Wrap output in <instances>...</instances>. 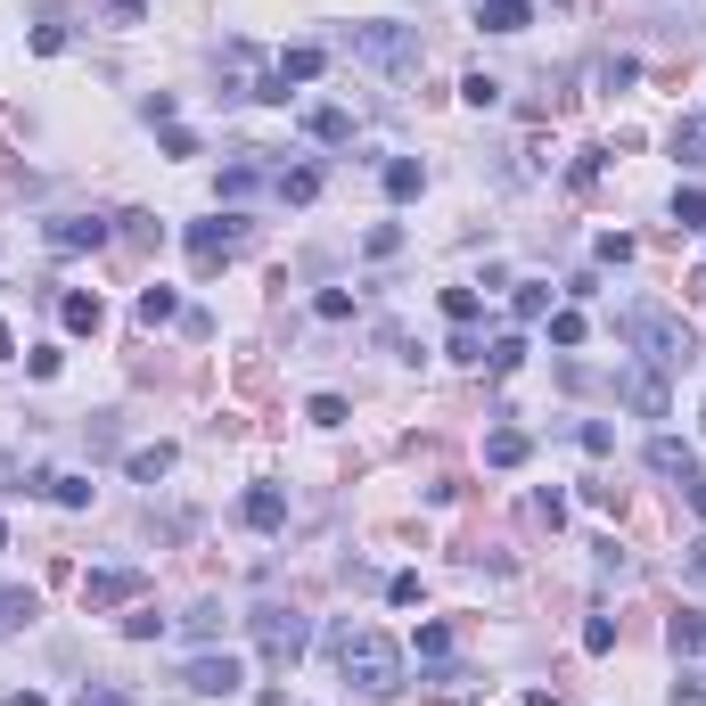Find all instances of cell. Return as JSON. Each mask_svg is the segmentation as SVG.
Listing matches in <instances>:
<instances>
[{
	"mask_svg": "<svg viewBox=\"0 0 706 706\" xmlns=\"http://www.w3.org/2000/svg\"><path fill=\"white\" fill-rule=\"evenodd\" d=\"M583 650H592V657L616 650V616H592V625H583Z\"/></svg>",
	"mask_w": 706,
	"mask_h": 706,
	"instance_id": "d6a6232c",
	"label": "cell"
},
{
	"mask_svg": "<svg viewBox=\"0 0 706 706\" xmlns=\"http://www.w3.org/2000/svg\"><path fill=\"white\" fill-rule=\"evenodd\" d=\"M477 25L484 34H526L534 25V0H477Z\"/></svg>",
	"mask_w": 706,
	"mask_h": 706,
	"instance_id": "5bb4252c",
	"label": "cell"
},
{
	"mask_svg": "<svg viewBox=\"0 0 706 706\" xmlns=\"http://www.w3.org/2000/svg\"><path fill=\"white\" fill-rule=\"evenodd\" d=\"M673 165H682V173L706 165V124H673Z\"/></svg>",
	"mask_w": 706,
	"mask_h": 706,
	"instance_id": "d6986e66",
	"label": "cell"
},
{
	"mask_svg": "<svg viewBox=\"0 0 706 706\" xmlns=\"http://www.w3.org/2000/svg\"><path fill=\"white\" fill-rule=\"evenodd\" d=\"M304 419H313V428H345L353 411H345V394H313V403H304Z\"/></svg>",
	"mask_w": 706,
	"mask_h": 706,
	"instance_id": "83f0119b",
	"label": "cell"
},
{
	"mask_svg": "<svg viewBox=\"0 0 706 706\" xmlns=\"http://www.w3.org/2000/svg\"><path fill=\"white\" fill-rule=\"evenodd\" d=\"M115 223H124V239H131V247H149V239H165V230H156V214H115Z\"/></svg>",
	"mask_w": 706,
	"mask_h": 706,
	"instance_id": "8d00e7d4",
	"label": "cell"
},
{
	"mask_svg": "<svg viewBox=\"0 0 706 706\" xmlns=\"http://www.w3.org/2000/svg\"><path fill=\"white\" fill-rule=\"evenodd\" d=\"M75 706H131V690H124V682H83Z\"/></svg>",
	"mask_w": 706,
	"mask_h": 706,
	"instance_id": "f546056e",
	"label": "cell"
},
{
	"mask_svg": "<svg viewBox=\"0 0 706 706\" xmlns=\"http://www.w3.org/2000/svg\"><path fill=\"white\" fill-rule=\"evenodd\" d=\"M682 493H690V509H698V526H706V477H690Z\"/></svg>",
	"mask_w": 706,
	"mask_h": 706,
	"instance_id": "ab89813d",
	"label": "cell"
},
{
	"mask_svg": "<svg viewBox=\"0 0 706 706\" xmlns=\"http://www.w3.org/2000/svg\"><path fill=\"white\" fill-rule=\"evenodd\" d=\"M223 625H230V608H223V600H198V608L181 616V632H189V641H223Z\"/></svg>",
	"mask_w": 706,
	"mask_h": 706,
	"instance_id": "ac0fdd59",
	"label": "cell"
},
{
	"mask_svg": "<svg viewBox=\"0 0 706 706\" xmlns=\"http://www.w3.org/2000/svg\"><path fill=\"white\" fill-rule=\"evenodd\" d=\"M625 394H632V411H650V419H666V387H657V378H625Z\"/></svg>",
	"mask_w": 706,
	"mask_h": 706,
	"instance_id": "f1b7e54d",
	"label": "cell"
},
{
	"mask_svg": "<svg viewBox=\"0 0 706 706\" xmlns=\"http://www.w3.org/2000/svg\"><path fill=\"white\" fill-rule=\"evenodd\" d=\"M353 58L378 75H419V25H394V17L353 25Z\"/></svg>",
	"mask_w": 706,
	"mask_h": 706,
	"instance_id": "3957f363",
	"label": "cell"
},
{
	"mask_svg": "<svg viewBox=\"0 0 706 706\" xmlns=\"http://www.w3.org/2000/svg\"><path fill=\"white\" fill-rule=\"evenodd\" d=\"M156 632H165V616H156V608H131L124 616V641H156Z\"/></svg>",
	"mask_w": 706,
	"mask_h": 706,
	"instance_id": "1f68e13d",
	"label": "cell"
},
{
	"mask_svg": "<svg viewBox=\"0 0 706 706\" xmlns=\"http://www.w3.org/2000/svg\"><path fill=\"white\" fill-rule=\"evenodd\" d=\"M131 477H140V484H156V477H173V444H140V452H131Z\"/></svg>",
	"mask_w": 706,
	"mask_h": 706,
	"instance_id": "ffe728a7",
	"label": "cell"
},
{
	"mask_svg": "<svg viewBox=\"0 0 706 706\" xmlns=\"http://www.w3.org/2000/svg\"><path fill=\"white\" fill-rule=\"evenodd\" d=\"M313 313H320V320H353V297H345V288H320Z\"/></svg>",
	"mask_w": 706,
	"mask_h": 706,
	"instance_id": "e575fe53",
	"label": "cell"
},
{
	"mask_svg": "<svg viewBox=\"0 0 706 706\" xmlns=\"http://www.w3.org/2000/svg\"><path fill=\"white\" fill-rule=\"evenodd\" d=\"M279 198H288V205H313V198H320V173H313V165L279 173Z\"/></svg>",
	"mask_w": 706,
	"mask_h": 706,
	"instance_id": "cb8c5ba5",
	"label": "cell"
},
{
	"mask_svg": "<svg viewBox=\"0 0 706 706\" xmlns=\"http://www.w3.org/2000/svg\"><path fill=\"white\" fill-rule=\"evenodd\" d=\"M58 320H66L75 337H99V320H108V313H99L91 288H66V297H58Z\"/></svg>",
	"mask_w": 706,
	"mask_h": 706,
	"instance_id": "9a60e30c",
	"label": "cell"
},
{
	"mask_svg": "<svg viewBox=\"0 0 706 706\" xmlns=\"http://www.w3.org/2000/svg\"><path fill=\"white\" fill-rule=\"evenodd\" d=\"M518 320H551V288H534V279H526V288H518Z\"/></svg>",
	"mask_w": 706,
	"mask_h": 706,
	"instance_id": "836d02e7",
	"label": "cell"
},
{
	"mask_svg": "<svg viewBox=\"0 0 706 706\" xmlns=\"http://www.w3.org/2000/svg\"><path fill=\"white\" fill-rule=\"evenodd\" d=\"M625 345L641 353L650 370H682L690 353H698V345H690V320L666 313V304H632V313H625Z\"/></svg>",
	"mask_w": 706,
	"mask_h": 706,
	"instance_id": "7a4b0ae2",
	"label": "cell"
},
{
	"mask_svg": "<svg viewBox=\"0 0 706 706\" xmlns=\"http://www.w3.org/2000/svg\"><path fill=\"white\" fill-rule=\"evenodd\" d=\"M140 592H149L140 567H91V576H83V608H124V600H140Z\"/></svg>",
	"mask_w": 706,
	"mask_h": 706,
	"instance_id": "52a82bcc",
	"label": "cell"
},
{
	"mask_svg": "<svg viewBox=\"0 0 706 706\" xmlns=\"http://www.w3.org/2000/svg\"><path fill=\"white\" fill-rule=\"evenodd\" d=\"M526 452H534V444H526L518 428H502V436H493V444H484V461H493V468H518Z\"/></svg>",
	"mask_w": 706,
	"mask_h": 706,
	"instance_id": "484cf974",
	"label": "cell"
},
{
	"mask_svg": "<svg viewBox=\"0 0 706 706\" xmlns=\"http://www.w3.org/2000/svg\"><path fill=\"white\" fill-rule=\"evenodd\" d=\"M247 625H255L263 666H297V657L313 650V616H304V608H279V600H263V608L247 616Z\"/></svg>",
	"mask_w": 706,
	"mask_h": 706,
	"instance_id": "277c9868",
	"label": "cell"
},
{
	"mask_svg": "<svg viewBox=\"0 0 706 706\" xmlns=\"http://www.w3.org/2000/svg\"><path fill=\"white\" fill-rule=\"evenodd\" d=\"M690 576H698V583H706V534H698V542H690Z\"/></svg>",
	"mask_w": 706,
	"mask_h": 706,
	"instance_id": "60d3db41",
	"label": "cell"
},
{
	"mask_svg": "<svg viewBox=\"0 0 706 706\" xmlns=\"http://www.w3.org/2000/svg\"><path fill=\"white\" fill-rule=\"evenodd\" d=\"M239 518L255 526V534H279V526H288V493H279V484H255L239 502Z\"/></svg>",
	"mask_w": 706,
	"mask_h": 706,
	"instance_id": "8fae6325",
	"label": "cell"
},
{
	"mask_svg": "<svg viewBox=\"0 0 706 706\" xmlns=\"http://www.w3.org/2000/svg\"><path fill=\"white\" fill-rule=\"evenodd\" d=\"M9 706H50V698H41V690H17V698H9Z\"/></svg>",
	"mask_w": 706,
	"mask_h": 706,
	"instance_id": "b9f144b4",
	"label": "cell"
},
{
	"mask_svg": "<svg viewBox=\"0 0 706 706\" xmlns=\"http://www.w3.org/2000/svg\"><path fill=\"white\" fill-rule=\"evenodd\" d=\"M140 320H149V329L181 320V297H173V288H140Z\"/></svg>",
	"mask_w": 706,
	"mask_h": 706,
	"instance_id": "44dd1931",
	"label": "cell"
},
{
	"mask_svg": "<svg viewBox=\"0 0 706 706\" xmlns=\"http://www.w3.org/2000/svg\"><path fill=\"white\" fill-rule=\"evenodd\" d=\"M419 189H428V165H419V156H394V165H387V198H394V205H411Z\"/></svg>",
	"mask_w": 706,
	"mask_h": 706,
	"instance_id": "e0dca14e",
	"label": "cell"
},
{
	"mask_svg": "<svg viewBox=\"0 0 706 706\" xmlns=\"http://www.w3.org/2000/svg\"><path fill=\"white\" fill-rule=\"evenodd\" d=\"M666 641H673V657H698V650H706V616H673Z\"/></svg>",
	"mask_w": 706,
	"mask_h": 706,
	"instance_id": "7402d4cb",
	"label": "cell"
},
{
	"mask_svg": "<svg viewBox=\"0 0 706 706\" xmlns=\"http://www.w3.org/2000/svg\"><path fill=\"white\" fill-rule=\"evenodd\" d=\"M320 75H329V50H279V66L255 83V99L288 108V83H320Z\"/></svg>",
	"mask_w": 706,
	"mask_h": 706,
	"instance_id": "8992f818",
	"label": "cell"
},
{
	"mask_svg": "<svg viewBox=\"0 0 706 706\" xmlns=\"http://www.w3.org/2000/svg\"><path fill=\"white\" fill-rule=\"evenodd\" d=\"M461 99H468V108H502V83H493V75H468Z\"/></svg>",
	"mask_w": 706,
	"mask_h": 706,
	"instance_id": "4dcf8cb0",
	"label": "cell"
},
{
	"mask_svg": "<svg viewBox=\"0 0 706 706\" xmlns=\"http://www.w3.org/2000/svg\"><path fill=\"white\" fill-rule=\"evenodd\" d=\"M34 493H50L58 509H91V477H75V468H41Z\"/></svg>",
	"mask_w": 706,
	"mask_h": 706,
	"instance_id": "4fadbf2b",
	"label": "cell"
},
{
	"mask_svg": "<svg viewBox=\"0 0 706 706\" xmlns=\"http://www.w3.org/2000/svg\"><path fill=\"white\" fill-rule=\"evenodd\" d=\"M239 247H247V223H239V214L189 223V255H198V263H223V255H239Z\"/></svg>",
	"mask_w": 706,
	"mask_h": 706,
	"instance_id": "ba28073f",
	"label": "cell"
},
{
	"mask_svg": "<svg viewBox=\"0 0 706 706\" xmlns=\"http://www.w3.org/2000/svg\"><path fill=\"white\" fill-rule=\"evenodd\" d=\"M99 17H108V25H140V17H149V0H99Z\"/></svg>",
	"mask_w": 706,
	"mask_h": 706,
	"instance_id": "d590c367",
	"label": "cell"
},
{
	"mask_svg": "<svg viewBox=\"0 0 706 706\" xmlns=\"http://www.w3.org/2000/svg\"><path fill=\"white\" fill-rule=\"evenodd\" d=\"M239 682H247V666H239L230 650H205V657H189V666H181V690H189V698H230Z\"/></svg>",
	"mask_w": 706,
	"mask_h": 706,
	"instance_id": "5b68a950",
	"label": "cell"
},
{
	"mask_svg": "<svg viewBox=\"0 0 706 706\" xmlns=\"http://www.w3.org/2000/svg\"><path fill=\"white\" fill-rule=\"evenodd\" d=\"M337 650V673H345L362 698H403V650H394L387 632H370V625H345L329 641Z\"/></svg>",
	"mask_w": 706,
	"mask_h": 706,
	"instance_id": "6da1fadb",
	"label": "cell"
},
{
	"mask_svg": "<svg viewBox=\"0 0 706 706\" xmlns=\"http://www.w3.org/2000/svg\"><path fill=\"white\" fill-rule=\"evenodd\" d=\"M673 223H682V230H706V189H698V181L673 189Z\"/></svg>",
	"mask_w": 706,
	"mask_h": 706,
	"instance_id": "d4e9b609",
	"label": "cell"
},
{
	"mask_svg": "<svg viewBox=\"0 0 706 706\" xmlns=\"http://www.w3.org/2000/svg\"><path fill=\"white\" fill-rule=\"evenodd\" d=\"M108 239H115L108 214H58V223H50V247H58V255H83V247H108Z\"/></svg>",
	"mask_w": 706,
	"mask_h": 706,
	"instance_id": "9c48e42d",
	"label": "cell"
},
{
	"mask_svg": "<svg viewBox=\"0 0 706 706\" xmlns=\"http://www.w3.org/2000/svg\"><path fill=\"white\" fill-rule=\"evenodd\" d=\"M0 551H9V526H0Z\"/></svg>",
	"mask_w": 706,
	"mask_h": 706,
	"instance_id": "ee69618b",
	"label": "cell"
},
{
	"mask_svg": "<svg viewBox=\"0 0 706 706\" xmlns=\"http://www.w3.org/2000/svg\"><path fill=\"white\" fill-rule=\"evenodd\" d=\"M0 493H34V477H25V468L9 461V452H0Z\"/></svg>",
	"mask_w": 706,
	"mask_h": 706,
	"instance_id": "f35d334b",
	"label": "cell"
},
{
	"mask_svg": "<svg viewBox=\"0 0 706 706\" xmlns=\"http://www.w3.org/2000/svg\"><path fill=\"white\" fill-rule=\"evenodd\" d=\"M650 468L673 477V484H690V477H698V452H690L682 436H650Z\"/></svg>",
	"mask_w": 706,
	"mask_h": 706,
	"instance_id": "7c38bea8",
	"label": "cell"
},
{
	"mask_svg": "<svg viewBox=\"0 0 706 706\" xmlns=\"http://www.w3.org/2000/svg\"><path fill=\"white\" fill-rule=\"evenodd\" d=\"M477 313H484V297H477V288H444V320H452V329H468Z\"/></svg>",
	"mask_w": 706,
	"mask_h": 706,
	"instance_id": "4316f807",
	"label": "cell"
},
{
	"mask_svg": "<svg viewBox=\"0 0 706 706\" xmlns=\"http://www.w3.org/2000/svg\"><path fill=\"white\" fill-rule=\"evenodd\" d=\"M34 616H41L34 583H0V641H17V632H34Z\"/></svg>",
	"mask_w": 706,
	"mask_h": 706,
	"instance_id": "30bf717a",
	"label": "cell"
},
{
	"mask_svg": "<svg viewBox=\"0 0 706 706\" xmlns=\"http://www.w3.org/2000/svg\"><path fill=\"white\" fill-rule=\"evenodd\" d=\"M9 353H17V337H9V320H0V362H9Z\"/></svg>",
	"mask_w": 706,
	"mask_h": 706,
	"instance_id": "7bdbcfd3",
	"label": "cell"
},
{
	"mask_svg": "<svg viewBox=\"0 0 706 706\" xmlns=\"http://www.w3.org/2000/svg\"><path fill=\"white\" fill-rule=\"evenodd\" d=\"M304 131H313L320 149H345V140H353V115H345V108H304Z\"/></svg>",
	"mask_w": 706,
	"mask_h": 706,
	"instance_id": "2e32d148",
	"label": "cell"
},
{
	"mask_svg": "<svg viewBox=\"0 0 706 706\" xmlns=\"http://www.w3.org/2000/svg\"><path fill=\"white\" fill-rule=\"evenodd\" d=\"M551 345H583V313H551Z\"/></svg>",
	"mask_w": 706,
	"mask_h": 706,
	"instance_id": "74e56055",
	"label": "cell"
},
{
	"mask_svg": "<svg viewBox=\"0 0 706 706\" xmlns=\"http://www.w3.org/2000/svg\"><path fill=\"white\" fill-rule=\"evenodd\" d=\"M518 362H526V337H493V345H484V370L493 378H509Z\"/></svg>",
	"mask_w": 706,
	"mask_h": 706,
	"instance_id": "603a6c76",
	"label": "cell"
}]
</instances>
